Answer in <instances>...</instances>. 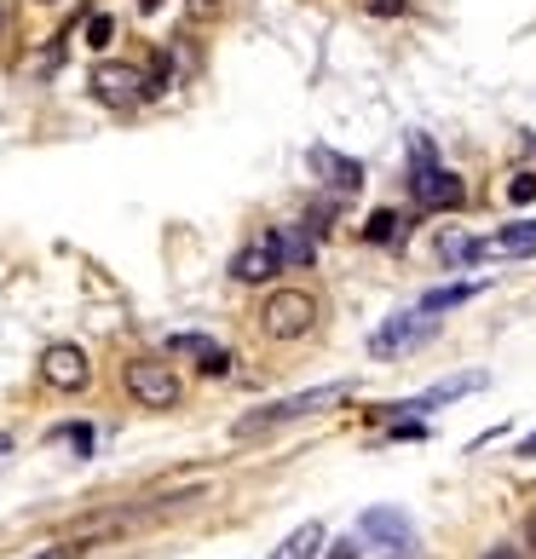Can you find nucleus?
I'll return each instance as SVG.
<instances>
[{"label": "nucleus", "mask_w": 536, "mask_h": 559, "mask_svg": "<svg viewBox=\"0 0 536 559\" xmlns=\"http://www.w3.org/2000/svg\"><path fill=\"white\" fill-rule=\"evenodd\" d=\"M341 399H353V386H346V381H329V386H312V392H295V399H283V404L254 409V416H242L231 432H237V439H260V432H272V427H283V421H306V416H318V409L341 404Z\"/></svg>", "instance_id": "f257e3e1"}, {"label": "nucleus", "mask_w": 536, "mask_h": 559, "mask_svg": "<svg viewBox=\"0 0 536 559\" xmlns=\"http://www.w3.org/2000/svg\"><path fill=\"white\" fill-rule=\"evenodd\" d=\"M318 323V300L306 288H272L260 300V335L265 341H300Z\"/></svg>", "instance_id": "f03ea898"}, {"label": "nucleus", "mask_w": 536, "mask_h": 559, "mask_svg": "<svg viewBox=\"0 0 536 559\" xmlns=\"http://www.w3.org/2000/svg\"><path fill=\"white\" fill-rule=\"evenodd\" d=\"M409 156H416V168H409V191H416L421 209H462V202H467L462 179L450 174V168H439V162H432V144H427L421 133L409 139Z\"/></svg>", "instance_id": "7ed1b4c3"}, {"label": "nucleus", "mask_w": 536, "mask_h": 559, "mask_svg": "<svg viewBox=\"0 0 536 559\" xmlns=\"http://www.w3.org/2000/svg\"><path fill=\"white\" fill-rule=\"evenodd\" d=\"M121 386H128V399H133L139 409H174V404L184 399L179 376H174L162 358H133L128 369H121Z\"/></svg>", "instance_id": "20e7f679"}, {"label": "nucleus", "mask_w": 536, "mask_h": 559, "mask_svg": "<svg viewBox=\"0 0 536 559\" xmlns=\"http://www.w3.org/2000/svg\"><path fill=\"white\" fill-rule=\"evenodd\" d=\"M93 98L98 105H110V110H133V105H144V98H156L151 93V75H144L139 64H98L93 70Z\"/></svg>", "instance_id": "39448f33"}, {"label": "nucleus", "mask_w": 536, "mask_h": 559, "mask_svg": "<svg viewBox=\"0 0 536 559\" xmlns=\"http://www.w3.org/2000/svg\"><path fill=\"white\" fill-rule=\"evenodd\" d=\"M432 335H439V318L432 312H404V318L381 323L376 335H369V352H376V358H404V352L427 346Z\"/></svg>", "instance_id": "423d86ee"}, {"label": "nucleus", "mask_w": 536, "mask_h": 559, "mask_svg": "<svg viewBox=\"0 0 536 559\" xmlns=\"http://www.w3.org/2000/svg\"><path fill=\"white\" fill-rule=\"evenodd\" d=\"M358 531L369 536V543H381L386 559H416V525H409L398 508H369L358 520Z\"/></svg>", "instance_id": "0eeeda50"}, {"label": "nucleus", "mask_w": 536, "mask_h": 559, "mask_svg": "<svg viewBox=\"0 0 536 559\" xmlns=\"http://www.w3.org/2000/svg\"><path fill=\"white\" fill-rule=\"evenodd\" d=\"M40 381H47V386H58V392H81V386L93 381V364H87V352H81V346H70V341L47 346V352H40Z\"/></svg>", "instance_id": "6e6552de"}, {"label": "nucleus", "mask_w": 536, "mask_h": 559, "mask_svg": "<svg viewBox=\"0 0 536 559\" xmlns=\"http://www.w3.org/2000/svg\"><path fill=\"white\" fill-rule=\"evenodd\" d=\"M265 242H272V254H277V272H306V265L318 260V242L306 237L300 225H272Z\"/></svg>", "instance_id": "1a4fd4ad"}, {"label": "nucleus", "mask_w": 536, "mask_h": 559, "mask_svg": "<svg viewBox=\"0 0 536 559\" xmlns=\"http://www.w3.org/2000/svg\"><path fill=\"white\" fill-rule=\"evenodd\" d=\"M490 376L485 369H473V376H456V381H439V386H427L421 399H409V404H398L404 416H421V409H439V404H456V399H467V392H479Z\"/></svg>", "instance_id": "9d476101"}, {"label": "nucleus", "mask_w": 536, "mask_h": 559, "mask_svg": "<svg viewBox=\"0 0 536 559\" xmlns=\"http://www.w3.org/2000/svg\"><path fill=\"white\" fill-rule=\"evenodd\" d=\"M312 168L335 185L341 197H358L364 191V168H358V162H346V156H335L329 144H312Z\"/></svg>", "instance_id": "9b49d317"}, {"label": "nucleus", "mask_w": 536, "mask_h": 559, "mask_svg": "<svg viewBox=\"0 0 536 559\" xmlns=\"http://www.w3.org/2000/svg\"><path fill=\"white\" fill-rule=\"evenodd\" d=\"M168 352H179V358H202V364H196L202 376H231V352L214 346L209 335H174Z\"/></svg>", "instance_id": "f8f14e48"}, {"label": "nucleus", "mask_w": 536, "mask_h": 559, "mask_svg": "<svg viewBox=\"0 0 536 559\" xmlns=\"http://www.w3.org/2000/svg\"><path fill=\"white\" fill-rule=\"evenodd\" d=\"M272 272H277V254H272V242H265V237L249 242V248L231 260V277H237V283H265Z\"/></svg>", "instance_id": "ddd939ff"}, {"label": "nucleus", "mask_w": 536, "mask_h": 559, "mask_svg": "<svg viewBox=\"0 0 536 559\" xmlns=\"http://www.w3.org/2000/svg\"><path fill=\"white\" fill-rule=\"evenodd\" d=\"M485 277H473V283H450V288H432V295H421V312H432V318H439V312H456V306H467L473 295H485Z\"/></svg>", "instance_id": "4468645a"}, {"label": "nucleus", "mask_w": 536, "mask_h": 559, "mask_svg": "<svg viewBox=\"0 0 536 559\" xmlns=\"http://www.w3.org/2000/svg\"><path fill=\"white\" fill-rule=\"evenodd\" d=\"M318 548H323V525H318V520H306L300 531H288V536H283V548H277L272 559H318Z\"/></svg>", "instance_id": "2eb2a0df"}, {"label": "nucleus", "mask_w": 536, "mask_h": 559, "mask_svg": "<svg viewBox=\"0 0 536 559\" xmlns=\"http://www.w3.org/2000/svg\"><path fill=\"white\" fill-rule=\"evenodd\" d=\"M497 254H536V219H520V225H502L497 237H490Z\"/></svg>", "instance_id": "dca6fc26"}, {"label": "nucleus", "mask_w": 536, "mask_h": 559, "mask_svg": "<svg viewBox=\"0 0 536 559\" xmlns=\"http://www.w3.org/2000/svg\"><path fill=\"white\" fill-rule=\"evenodd\" d=\"M110 40H116V17H110V12H93V17H87V47L105 52Z\"/></svg>", "instance_id": "f3484780"}, {"label": "nucleus", "mask_w": 536, "mask_h": 559, "mask_svg": "<svg viewBox=\"0 0 536 559\" xmlns=\"http://www.w3.org/2000/svg\"><path fill=\"white\" fill-rule=\"evenodd\" d=\"M393 237H404L398 214H376V219H369V242H393Z\"/></svg>", "instance_id": "a211bd4d"}, {"label": "nucleus", "mask_w": 536, "mask_h": 559, "mask_svg": "<svg viewBox=\"0 0 536 559\" xmlns=\"http://www.w3.org/2000/svg\"><path fill=\"white\" fill-rule=\"evenodd\" d=\"M508 202H513V209H525V202H536V174H513V185H508Z\"/></svg>", "instance_id": "6ab92c4d"}, {"label": "nucleus", "mask_w": 536, "mask_h": 559, "mask_svg": "<svg viewBox=\"0 0 536 559\" xmlns=\"http://www.w3.org/2000/svg\"><path fill=\"white\" fill-rule=\"evenodd\" d=\"M70 444H75V455H87L93 450V432L87 427H70Z\"/></svg>", "instance_id": "aec40b11"}, {"label": "nucleus", "mask_w": 536, "mask_h": 559, "mask_svg": "<svg viewBox=\"0 0 536 559\" xmlns=\"http://www.w3.org/2000/svg\"><path fill=\"white\" fill-rule=\"evenodd\" d=\"M358 554H364V548L353 543V536H346V543H335V548H329V559H358Z\"/></svg>", "instance_id": "412c9836"}, {"label": "nucleus", "mask_w": 536, "mask_h": 559, "mask_svg": "<svg viewBox=\"0 0 536 559\" xmlns=\"http://www.w3.org/2000/svg\"><path fill=\"white\" fill-rule=\"evenodd\" d=\"M520 455H531V462H536V432H531V439L520 444Z\"/></svg>", "instance_id": "4be33fe9"}, {"label": "nucleus", "mask_w": 536, "mask_h": 559, "mask_svg": "<svg viewBox=\"0 0 536 559\" xmlns=\"http://www.w3.org/2000/svg\"><path fill=\"white\" fill-rule=\"evenodd\" d=\"M191 12H214V0H191Z\"/></svg>", "instance_id": "5701e85b"}, {"label": "nucleus", "mask_w": 536, "mask_h": 559, "mask_svg": "<svg viewBox=\"0 0 536 559\" xmlns=\"http://www.w3.org/2000/svg\"><path fill=\"white\" fill-rule=\"evenodd\" d=\"M162 7V0H139V12H156Z\"/></svg>", "instance_id": "b1692460"}, {"label": "nucleus", "mask_w": 536, "mask_h": 559, "mask_svg": "<svg viewBox=\"0 0 536 559\" xmlns=\"http://www.w3.org/2000/svg\"><path fill=\"white\" fill-rule=\"evenodd\" d=\"M0 455H12V439H7V432H0Z\"/></svg>", "instance_id": "393cba45"}, {"label": "nucleus", "mask_w": 536, "mask_h": 559, "mask_svg": "<svg viewBox=\"0 0 536 559\" xmlns=\"http://www.w3.org/2000/svg\"><path fill=\"white\" fill-rule=\"evenodd\" d=\"M64 554H70V548H64ZM64 554H47V559H64Z\"/></svg>", "instance_id": "a878e982"}]
</instances>
